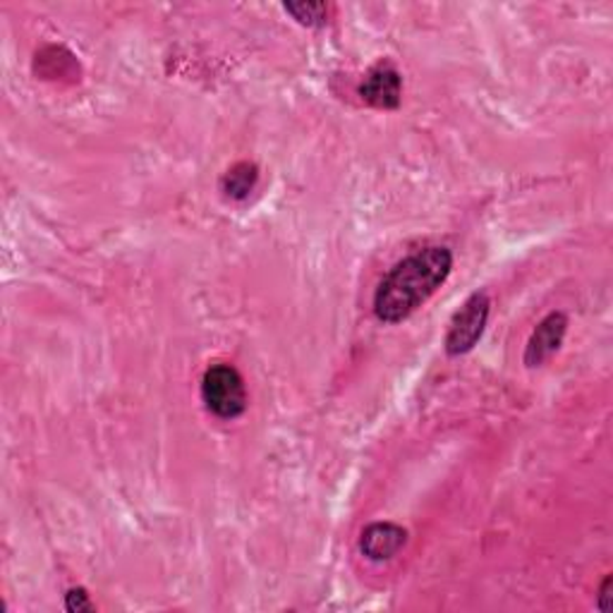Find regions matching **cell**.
<instances>
[{"label":"cell","instance_id":"6da1fadb","mask_svg":"<svg viewBox=\"0 0 613 613\" xmlns=\"http://www.w3.org/2000/svg\"><path fill=\"white\" fill-rule=\"evenodd\" d=\"M453 272L448 247H425L398 262L374 293V314L386 324H398L420 309Z\"/></svg>","mask_w":613,"mask_h":613},{"label":"cell","instance_id":"7a4b0ae2","mask_svg":"<svg viewBox=\"0 0 613 613\" xmlns=\"http://www.w3.org/2000/svg\"><path fill=\"white\" fill-rule=\"evenodd\" d=\"M202 400L218 420H235L247 410L245 381L233 365L216 362L202 377Z\"/></svg>","mask_w":613,"mask_h":613},{"label":"cell","instance_id":"3957f363","mask_svg":"<svg viewBox=\"0 0 613 613\" xmlns=\"http://www.w3.org/2000/svg\"><path fill=\"white\" fill-rule=\"evenodd\" d=\"M491 311V300L487 293H472L462 307L453 314L446 334V353L451 357H460L470 353L480 343Z\"/></svg>","mask_w":613,"mask_h":613},{"label":"cell","instance_id":"277c9868","mask_svg":"<svg viewBox=\"0 0 613 613\" xmlns=\"http://www.w3.org/2000/svg\"><path fill=\"white\" fill-rule=\"evenodd\" d=\"M400 94H402V80H400V72L391 63L374 65L367 72L365 82L360 84L362 101L374 109H384V111L398 109Z\"/></svg>","mask_w":613,"mask_h":613},{"label":"cell","instance_id":"5b68a950","mask_svg":"<svg viewBox=\"0 0 613 613\" xmlns=\"http://www.w3.org/2000/svg\"><path fill=\"white\" fill-rule=\"evenodd\" d=\"M408 530L396 522H371L360 534V551L374 563L391 561L406 549Z\"/></svg>","mask_w":613,"mask_h":613},{"label":"cell","instance_id":"8992f818","mask_svg":"<svg viewBox=\"0 0 613 613\" xmlns=\"http://www.w3.org/2000/svg\"><path fill=\"white\" fill-rule=\"evenodd\" d=\"M568 331V317L563 311H551L537 324L532 331L528 348H525V365L528 367H542L553 353H559L561 343Z\"/></svg>","mask_w":613,"mask_h":613},{"label":"cell","instance_id":"52a82bcc","mask_svg":"<svg viewBox=\"0 0 613 613\" xmlns=\"http://www.w3.org/2000/svg\"><path fill=\"white\" fill-rule=\"evenodd\" d=\"M257 181H259V168L249 161H241L223 173L221 192L226 194V197L241 202L249 197V192L254 190V185H257Z\"/></svg>","mask_w":613,"mask_h":613},{"label":"cell","instance_id":"ba28073f","mask_svg":"<svg viewBox=\"0 0 613 613\" xmlns=\"http://www.w3.org/2000/svg\"><path fill=\"white\" fill-rule=\"evenodd\" d=\"M288 14L305 24V27H321L328 18V6L326 3H286L283 6Z\"/></svg>","mask_w":613,"mask_h":613},{"label":"cell","instance_id":"9c48e42d","mask_svg":"<svg viewBox=\"0 0 613 613\" xmlns=\"http://www.w3.org/2000/svg\"><path fill=\"white\" fill-rule=\"evenodd\" d=\"M65 609L70 613H84V611H96V604L89 600V594L84 588H72L65 594Z\"/></svg>","mask_w":613,"mask_h":613},{"label":"cell","instance_id":"30bf717a","mask_svg":"<svg viewBox=\"0 0 613 613\" xmlns=\"http://www.w3.org/2000/svg\"><path fill=\"white\" fill-rule=\"evenodd\" d=\"M611 575H606V580H604V585H602V590H600V609L602 611H611Z\"/></svg>","mask_w":613,"mask_h":613}]
</instances>
